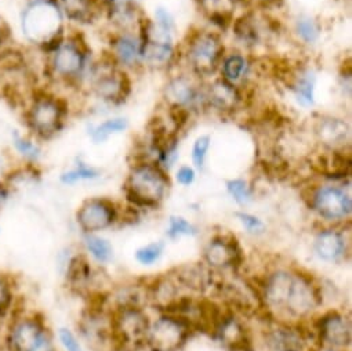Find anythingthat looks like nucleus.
I'll return each mask as SVG.
<instances>
[{
  "label": "nucleus",
  "mask_w": 352,
  "mask_h": 351,
  "mask_svg": "<svg viewBox=\"0 0 352 351\" xmlns=\"http://www.w3.org/2000/svg\"><path fill=\"white\" fill-rule=\"evenodd\" d=\"M24 38L46 56L65 36V19L57 0H30L21 13Z\"/></svg>",
  "instance_id": "obj_1"
},
{
  "label": "nucleus",
  "mask_w": 352,
  "mask_h": 351,
  "mask_svg": "<svg viewBox=\"0 0 352 351\" xmlns=\"http://www.w3.org/2000/svg\"><path fill=\"white\" fill-rule=\"evenodd\" d=\"M69 107L63 97L45 90L34 92L24 109V123L38 141H47L60 134L68 120Z\"/></svg>",
  "instance_id": "obj_2"
},
{
  "label": "nucleus",
  "mask_w": 352,
  "mask_h": 351,
  "mask_svg": "<svg viewBox=\"0 0 352 351\" xmlns=\"http://www.w3.org/2000/svg\"><path fill=\"white\" fill-rule=\"evenodd\" d=\"M46 57L49 76L65 85H79L86 81L93 65L90 64V49L80 34H65L57 47Z\"/></svg>",
  "instance_id": "obj_3"
},
{
  "label": "nucleus",
  "mask_w": 352,
  "mask_h": 351,
  "mask_svg": "<svg viewBox=\"0 0 352 351\" xmlns=\"http://www.w3.org/2000/svg\"><path fill=\"white\" fill-rule=\"evenodd\" d=\"M170 182L166 170L153 162L135 163L124 184V193L137 208H157L164 200Z\"/></svg>",
  "instance_id": "obj_4"
},
{
  "label": "nucleus",
  "mask_w": 352,
  "mask_h": 351,
  "mask_svg": "<svg viewBox=\"0 0 352 351\" xmlns=\"http://www.w3.org/2000/svg\"><path fill=\"white\" fill-rule=\"evenodd\" d=\"M6 351H57L45 321L32 314L14 315L5 336Z\"/></svg>",
  "instance_id": "obj_5"
},
{
  "label": "nucleus",
  "mask_w": 352,
  "mask_h": 351,
  "mask_svg": "<svg viewBox=\"0 0 352 351\" xmlns=\"http://www.w3.org/2000/svg\"><path fill=\"white\" fill-rule=\"evenodd\" d=\"M226 49L219 34L197 31L188 36L184 46V60L190 72L199 79L213 76L220 70Z\"/></svg>",
  "instance_id": "obj_6"
},
{
  "label": "nucleus",
  "mask_w": 352,
  "mask_h": 351,
  "mask_svg": "<svg viewBox=\"0 0 352 351\" xmlns=\"http://www.w3.org/2000/svg\"><path fill=\"white\" fill-rule=\"evenodd\" d=\"M91 93L102 103L119 105L131 92V82L126 71L109 57L100 64H93L87 75Z\"/></svg>",
  "instance_id": "obj_7"
},
{
  "label": "nucleus",
  "mask_w": 352,
  "mask_h": 351,
  "mask_svg": "<svg viewBox=\"0 0 352 351\" xmlns=\"http://www.w3.org/2000/svg\"><path fill=\"white\" fill-rule=\"evenodd\" d=\"M141 64L152 70L168 68L177 54L173 45V34L164 31L157 24L145 20L140 30Z\"/></svg>",
  "instance_id": "obj_8"
},
{
  "label": "nucleus",
  "mask_w": 352,
  "mask_h": 351,
  "mask_svg": "<svg viewBox=\"0 0 352 351\" xmlns=\"http://www.w3.org/2000/svg\"><path fill=\"white\" fill-rule=\"evenodd\" d=\"M149 318L141 307H118L111 317L112 339L124 347L146 344Z\"/></svg>",
  "instance_id": "obj_9"
},
{
  "label": "nucleus",
  "mask_w": 352,
  "mask_h": 351,
  "mask_svg": "<svg viewBox=\"0 0 352 351\" xmlns=\"http://www.w3.org/2000/svg\"><path fill=\"white\" fill-rule=\"evenodd\" d=\"M191 332L182 318L164 312L151 323L146 344L153 351H177L187 343Z\"/></svg>",
  "instance_id": "obj_10"
},
{
  "label": "nucleus",
  "mask_w": 352,
  "mask_h": 351,
  "mask_svg": "<svg viewBox=\"0 0 352 351\" xmlns=\"http://www.w3.org/2000/svg\"><path fill=\"white\" fill-rule=\"evenodd\" d=\"M232 25L236 41L249 49L267 46L279 31L276 23L258 9L241 16Z\"/></svg>",
  "instance_id": "obj_11"
},
{
  "label": "nucleus",
  "mask_w": 352,
  "mask_h": 351,
  "mask_svg": "<svg viewBox=\"0 0 352 351\" xmlns=\"http://www.w3.org/2000/svg\"><path fill=\"white\" fill-rule=\"evenodd\" d=\"M199 81L201 79L191 72L171 76L163 89V100L166 107L184 109L188 112L204 109V87Z\"/></svg>",
  "instance_id": "obj_12"
},
{
  "label": "nucleus",
  "mask_w": 352,
  "mask_h": 351,
  "mask_svg": "<svg viewBox=\"0 0 352 351\" xmlns=\"http://www.w3.org/2000/svg\"><path fill=\"white\" fill-rule=\"evenodd\" d=\"M312 209L326 222H344L351 216V197L337 186H320L312 191Z\"/></svg>",
  "instance_id": "obj_13"
},
{
  "label": "nucleus",
  "mask_w": 352,
  "mask_h": 351,
  "mask_svg": "<svg viewBox=\"0 0 352 351\" xmlns=\"http://www.w3.org/2000/svg\"><path fill=\"white\" fill-rule=\"evenodd\" d=\"M242 103L243 93L241 87L226 81L224 78L214 79L204 87V109H209L220 115H232L241 108Z\"/></svg>",
  "instance_id": "obj_14"
},
{
  "label": "nucleus",
  "mask_w": 352,
  "mask_h": 351,
  "mask_svg": "<svg viewBox=\"0 0 352 351\" xmlns=\"http://www.w3.org/2000/svg\"><path fill=\"white\" fill-rule=\"evenodd\" d=\"M118 219L116 205L107 198H89L76 212V223L83 234H97L109 228Z\"/></svg>",
  "instance_id": "obj_15"
},
{
  "label": "nucleus",
  "mask_w": 352,
  "mask_h": 351,
  "mask_svg": "<svg viewBox=\"0 0 352 351\" xmlns=\"http://www.w3.org/2000/svg\"><path fill=\"white\" fill-rule=\"evenodd\" d=\"M320 304V295L309 277L296 274L285 306V312L292 318L301 319L311 315Z\"/></svg>",
  "instance_id": "obj_16"
},
{
  "label": "nucleus",
  "mask_w": 352,
  "mask_h": 351,
  "mask_svg": "<svg viewBox=\"0 0 352 351\" xmlns=\"http://www.w3.org/2000/svg\"><path fill=\"white\" fill-rule=\"evenodd\" d=\"M318 339L327 347L341 348L351 344V321L338 311H329L316 322Z\"/></svg>",
  "instance_id": "obj_17"
},
{
  "label": "nucleus",
  "mask_w": 352,
  "mask_h": 351,
  "mask_svg": "<svg viewBox=\"0 0 352 351\" xmlns=\"http://www.w3.org/2000/svg\"><path fill=\"white\" fill-rule=\"evenodd\" d=\"M314 134L324 149L344 151V147L349 141L351 127L342 118L320 116L314 126Z\"/></svg>",
  "instance_id": "obj_18"
},
{
  "label": "nucleus",
  "mask_w": 352,
  "mask_h": 351,
  "mask_svg": "<svg viewBox=\"0 0 352 351\" xmlns=\"http://www.w3.org/2000/svg\"><path fill=\"white\" fill-rule=\"evenodd\" d=\"M204 259L209 268H232L241 263L242 255L235 240L227 237H214L204 251Z\"/></svg>",
  "instance_id": "obj_19"
},
{
  "label": "nucleus",
  "mask_w": 352,
  "mask_h": 351,
  "mask_svg": "<svg viewBox=\"0 0 352 351\" xmlns=\"http://www.w3.org/2000/svg\"><path fill=\"white\" fill-rule=\"evenodd\" d=\"M293 278L294 273L289 270H275L267 275L260 297L263 299L267 308L272 311H285Z\"/></svg>",
  "instance_id": "obj_20"
},
{
  "label": "nucleus",
  "mask_w": 352,
  "mask_h": 351,
  "mask_svg": "<svg viewBox=\"0 0 352 351\" xmlns=\"http://www.w3.org/2000/svg\"><path fill=\"white\" fill-rule=\"evenodd\" d=\"M111 58L120 68H134L141 65L140 34L118 32L111 39Z\"/></svg>",
  "instance_id": "obj_21"
},
{
  "label": "nucleus",
  "mask_w": 352,
  "mask_h": 351,
  "mask_svg": "<svg viewBox=\"0 0 352 351\" xmlns=\"http://www.w3.org/2000/svg\"><path fill=\"white\" fill-rule=\"evenodd\" d=\"M268 351H307V334L292 325H278L268 330L265 337Z\"/></svg>",
  "instance_id": "obj_22"
},
{
  "label": "nucleus",
  "mask_w": 352,
  "mask_h": 351,
  "mask_svg": "<svg viewBox=\"0 0 352 351\" xmlns=\"http://www.w3.org/2000/svg\"><path fill=\"white\" fill-rule=\"evenodd\" d=\"M63 16L78 25H91L104 13V0H57Z\"/></svg>",
  "instance_id": "obj_23"
},
{
  "label": "nucleus",
  "mask_w": 352,
  "mask_h": 351,
  "mask_svg": "<svg viewBox=\"0 0 352 351\" xmlns=\"http://www.w3.org/2000/svg\"><path fill=\"white\" fill-rule=\"evenodd\" d=\"M174 278L177 279L182 288L202 293L212 288L213 270L199 263H191L175 270Z\"/></svg>",
  "instance_id": "obj_24"
},
{
  "label": "nucleus",
  "mask_w": 352,
  "mask_h": 351,
  "mask_svg": "<svg viewBox=\"0 0 352 351\" xmlns=\"http://www.w3.org/2000/svg\"><path fill=\"white\" fill-rule=\"evenodd\" d=\"M318 257L323 262H338L346 252V240L341 231L334 228L320 231L314 242Z\"/></svg>",
  "instance_id": "obj_25"
},
{
  "label": "nucleus",
  "mask_w": 352,
  "mask_h": 351,
  "mask_svg": "<svg viewBox=\"0 0 352 351\" xmlns=\"http://www.w3.org/2000/svg\"><path fill=\"white\" fill-rule=\"evenodd\" d=\"M241 0H197L199 12L216 27L227 30L234 23V14Z\"/></svg>",
  "instance_id": "obj_26"
},
{
  "label": "nucleus",
  "mask_w": 352,
  "mask_h": 351,
  "mask_svg": "<svg viewBox=\"0 0 352 351\" xmlns=\"http://www.w3.org/2000/svg\"><path fill=\"white\" fill-rule=\"evenodd\" d=\"M213 336L232 350L245 348L249 343L243 323L235 317L234 312L230 311L224 312Z\"/></svg>",
  "instance_id": "obj_27"
},
{
  "label": "nucleus",
  "mask_w": 352,
  "mask_h": 351,
  "mask_svg": "<svg viewBox=\"0 0 352 351\" xmlns=\"http://www.w3.org/2000/svg\"><path fill=\"white\" fill-rule=\"evenodd\" d=\"M180 284L174 275H162L148 286V299L160 310L166 311L177 301L180 296Z\"/></svg>",
  "instance_id": "obj_28"
},
{
  "label": "nucleus",
  "mask_w": 352,
  "mask_h": 351,
  "mask_svg": "<svg viewBox=\"0 0 352 351\" xmlns=\"http://www.w3.org/2000/svg\"><path fill=\"white\" fill-rule=\"evenodd\" d=\"M94 278V271L83 255H76L68 262L67 284L72 290L78 293L90 292V286L93 285Z\"/></svg>",
  "instance_id": "obj_29"
},
{
  "label": "nucleus",
  "mask_w": 352,
  "mask_h": 351,
  "mask_svg": "<svg viewBox=\"0 0 352 351\" xmlns=\"http://www.w3.org/2000/svg\"><path fill=\"white\" fill-rule=\"evenodd\" d=\"M315 74L308 68L296 70L289 82V89L302 107H311L315 103Z\"/></svg>",
  "instance_id": "obj_30"
},
{
  "label": "nucleus",
  "mask_w": 352,
  "mask_h": 351,
  "mask_svg": "<svg viewBox=\"0 0 352 351\" xmlns=\"http://www.w3.org/2000/svg\"><path fill=\"white\" fill-rule=\"evenodd\" d=\"M220 70L223 75L221 78L238 86V83L242 82L249 75L250 64L245 56L235 53V54L224 56Z\"/></svg>",
  "instance_id": "obj_31"
},
{
  "label": "nucleus",
  "mask_w": 352,
  "mask_h": 351,
  "mask_svg": "<svg viewBox=\"0 0 352 351\" xmlns=\"http://www.w3.org/2000/svg\"><path fill=\"white\" fill-rule=\"evenodd\" d=\"M13 148L16 153L27 163L35 164L42 156V148L38 144V140L34 138L31 134H23L20 131H13L12 136Z\"/></svg>",
  "instance_id": "obj_32"
},
{
  "label": "nucleus",
  "mask_w": 352,
  "mask_h": 351,
  "mask_svg": "<svg viewBox=\"0 0 352 351\" xmlns=\"http://www.w3.org/2000/svg\"><path fill=\"white\" fill-rule=\"evenodd\" d=\"M83 245L87 253L100 264H105L113 257L111 242L97 234H83Z\"/></svg>",
  "instance_id": "obj_33"
},
{
  "label": "nucleus",
  "mask_w": 352,
  "mask_h": 351,
  "mask_svg": "<svg viewBox=\"0 0 352 351\" xmlns=\"http://www.w3.org/2000/svg\"><path fill=\"white\" fill-rule=\"evenodd\" d=\"M127 129V119L124 118H111L96 126H91L89 130L90 138L94 144H101L107 141L111 136L122 133Z\"/></svg>",
  "instance_id": "obj_34"
},
{
  "label": "nucleus",
  "mask_w": 352,
  "mask_h": 351,
  "mask_svg": "<svg viewBox=\"0 0 352 351\" xmlns=\"http://www.w3.org/2000/svg\"><path fill=\"white\" fill-rule=\"evenodd\" d=\"M97 178H100V170L98 169L79 160V163L75 167H72V169H69V170H67L61 174L60 180L65 186H74L76 183L96 180Z\"/></svg>",
  "instance_id": "obj_35"
},
{
  "label": "nucleus",
  "mask_w": 352,
  "mask_h": 351,
  "mask_svg": "<svg viewBox=\"0 0 352 351\" xmlns=\"http://www.w3.org/2000/svg\"><path fill=\"white\" fill-rule=\"evenodd\" d=\"M296 34L304 43L312 45L319 41L322 28H320V24L312 17L302 16V17H298L296 21Z\"/></svg>",
  "instance_id": "obj_36"
},
{
  "label": "nucleus",
  "mask_w": 352,
  "mask_h": 351,
  "mask_svg": "<svg viewBox=\"0 0 352 351\" xmlns=\"http://www.w3.org/2000/svg\"><path fill=\"white\" fill-rule=\"evenodd\" d=\"M14 297V286L12 278L0 273V318H5L13 312Z\"/></svg>",
  "instance_id": "obj_37"
},
{
  "label": "nucleus",
  "mask_w": 352,
  "mask_h": 351,
  "mask_svg": "<svg viewBox=\"0 0 352 351\" xmlns=\"http://www.w3.org/2000/svg\"><path fill=\"white\" fill-rule=\"evenodd\" d=\"M227 190H228L230 195L232 197V200L241 206H246L253 200L252 189L246 180L232 179V180L227 182Z\"/></svg>",
  "instance_id": "obj_38"
},
{
  "label": "nucleus",
  "mask_w": 352,
  "mask_h": 351,
  "mask_svg": "<svg viewBox=\"0 0 352 351\" xmlns=\"http://www.w3.org/2000/svg\"><path fill=\"white\" fill-rule=\"evenodd\" d=\"M197 227L194 224H191L187 219L182 217V216H171L168 220V230H167V235L171 240L180 238V237H192L197 235Z\"/></svg>",
  "instance_id": "obj_39"
},
{
  "label": "nucleus",
  "mask_w": 352,
  "mask_h": 351,
  "mask_svg": "<svg viewBox=\"0 0 352 351\" xmlns=\"http://www.w3.org/2000/svg\"><path fill=\"white\" fill-rule=\"evenodd\" d=\"M163 252H164L163 242H152L137 249L135 260L142 266H152L162 257Z\"/></svg>",
  "instance_id": "obj_40"
},
{
  "label": "nucleus",
  "mask_w": 352,
  "mask_h": 351,
  "mask_svg": "<svg viewBox=\"0 0 352 351\" xmlns=\"http://www.w3.org/2000/svg\"><path fill=\"white\" fill-rule=\"evenodd\" d=\"M210 145H212V138L208 134H204L195 140L192 147V162L197 169L202 170L205 167V162H206V156L210 149Z\"/></svg>",
  "instance_id": "obj_41"
},
{
  "label": "nucleus",
  "mask_w": 352,
  "mask_h": 351,
  "mask_svg": "<svg viewBox=\"0 0 352 351\" xmlns=\"http://www.w3.org/2000/svg\"><path fill=\"white\" fill-rule=\"evenodd\" d=\"M235 216L249 234H261L265 228L264 223L254 215H250L246 212H238L235 213Z\"/></svg>",
  "instance_id": "obj_42"
},
{
  "label": "nucleus",
  "mask_w": 352,
  "mask_h": 351,
  "mask_svg": "<svg viewBox=\"0 0 352 351\" xmlns=\"http://www.w3.org/2000/svg\"><path fill=\"white\" fill-rule=\"evenodd\" d=\"M58 341L65 351H83L80 340L78 336L68 328L58 329Z\"/></svg>",
  "instance_id": "obj_43"
},
{
  "label": "nucleus",
  "mask_w": 352,
  "mask_h": 351,
  "mask_svg": "<svg viewBox=\"0 0 352 351\" xmlns=\"http://www.w3.org/2000/svg\"><path fill=\"white\" fill-rule=\"evenodd\" d=\"M155 24H157L160 28H163L164 31L173 34L174 28H175V23L173 16L163 8H157L155 12Z\"/></svg>",
  "instance_id": "obj_44"
},
{
  "label": "nucleus",
  "mask_w": 352,
  "mask_h": 351,
  "mask_svg": "<svg viewBox=\"0 0 352 351\" xmlns=\"http://www.w3.org/2000/svg\"><path fill=\"white\" fill-rule=\"evenodd\" d=\"M195 170L190 166H182L177 173H175V180H177L179 184L188 187L195 182Z\"/></svg>",
  "instance_id": "obj_45"
},
{
  "label": "nucleus",
  "mask_w": 352,
  "mask_h": 351,
  "mask_svg": "<svg viewBox=\"0 0 352 351\" xmlns=\"http://www.w3.org/2000/svg\"><path fill=\"white\" fill-rule=\"evenodd\" d=\"M10 38V31L8 25L3 23V20H0V58L5 54V52L9 49L8 42Z\"/></svg>",
  "instance_id": "obj_46"
},
{
  "label": "nucleus",
  "mask_w": 352,
  "mask_h": 351,
  "mask_svg": "<svg viewBox=\"0 0 352 351\" xmlns=\"http://www.w3.org/2000/svg\"><path fill=\"white\" fill-rule=\"evenodd\" d=\"M12 193H13V189L5 180H0V212L5 209V206L10 201Z\"/></svg>",
  "instance_id": "obj_47"
},
{
  "label": "nucleus",
  "mask_w": 352,
  "mask_h": 351,
  "mask_svg": "<svg viewBox=\"0 0 352 351\" xmlns=\"http://www.w3.org/2000/svg\"><path fill=\"white\" fill-rule=\"evenodd\" d=\"M245 2L256 6L258 10H263L271 6H276L278 3L282 2V0H245Z\"/></svg>",
  "instance_id": "obj_48"
},
{
  "label": "nucleus",
  "mask_w": 352,
  "mask_h": 351,
  "mask_svg": "<svg viewBox=\"0 0 352 351\" xmlns=\"http://www.w3.org/2000/svg\"><path fill=\"white\" fill-rule=\"evenodd\" d=\"M318 351H340L338 348H334V347H322V348H319Z\"/></svg>",
  "instance_id": "obj_49"
}]
</instances>
